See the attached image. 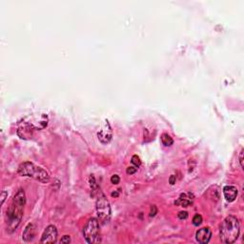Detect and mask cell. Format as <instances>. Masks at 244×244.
Segmentation results:
<instances>
[{"instance_id": "1", "label": "cell", "mask_w": 244, "mask_h": 244, "mask_svg": "<svg viewBox=\"0 0 244 244\" xmlns=\"http://www.w3.org/2000/svg\"><path fill=\"white\" fill-rule=\"evenodd\" d=\"M26 203V196L25 192L23 189H19L16 192L13 198V202L11 206L9 207L7 212L8 217V228L10 232L16 230L18 225L21 222L23 216V210Z\"/></svg>"}, {"instance_id": "2", "label": "cell", "mask_w": 244, "mask_h": 244, "mask_svg": "<svg viewBox=\"0 0 244 244\" xmlns=\"http://www.w3.org/2000/svg\"><path fill=\"white\" fill-rule=\"evenodd\" d=\"M240 225L236 216L229 215L224 219L220 227V239L223 243L232 244L239 237Z\"/></svg>"}, {"instance_id": "3", "label": "cell", "mask_w": 244, "mask_h": 244, "mask_svg": "<svg viewBox=\"0 0 244 244\" xmlns=\"http://www.w3.org/2000/svg\"><path fill=\"white\" fill-rule=\"evenodd\" d=\"M17 173L22 177H29L41 183H48L50 181V176L46 170L42 167L36 166L32 162H24L19 165Z\"/></svg>"}, {"instance_id": "4", "label": "cell", "mask_w": 244, "mask_h": 244, "mask_svg": "<svg viewBox=\"0 0 244 244\" xmlns=\"http://www.w3.org/2000/svg\"><path fill=\"white\" fill-rule=\"evenodd\" d=\"M83 234L86 241L90 244H97L101 242L99 222L97 219L92 217L87 221L83 229Z\"/></svg>"}, {"instance_id": "5", "label": "cell", "mask_w": 244, "mask_h": 244, "mask_svg": "<svg viewBox=\"0 0 244 244\" xmlns=\"http://www.w3.org/2000/svg\"><path fill=\"white\" fill-rule=\"evenodd\" d=\"M97 213L98 219L102 223H108L112 216V209L109 200L105 196V195L99 193L97 198Z\"/></svg>"}, {"instance_id": "6", "label": "cell", "mask_w": 244, "mask_h": 244, "mask_svg": "<svg viewBox=\"0 0 244 244\" xmlns=\"http://www.w3.org/2000/svg\"><path fill=\"white\" fill-rule=\"evenodd\" d=\"M57 229L54 225H49L43 233L40 243H55L57 240Z\"/></svg>"}, {"instance_id": "7", "label": "cell", "mask_w": 244, "mask_h": 244, "mask_svg": "<svg viewBox=\"0 0 244 244\" xmlns=\"http://www.w3.org/2000/svg\"><path fill=\"white\" fill-rule=\"evenodd\" d=\"M97 136H98L99 141L103 144H107L111 141L112 136V128L108 121H105V124H104L101 127V129L98 131Z\"/></svg>"}, {"instance_id": "8", "label": "cell", "mask_w": 244, "mask_h": 244, "mask_svg": "<svg viewBox=\"0 0 244 244\" xmlns=\"http://www.w3.org/2000/svg\"><path fill=\"white\" fill-rule=\"evenodd\" d=\"M211 238H212V231L209 227H203L201 229H199L196 234V241L201 244L208 243L210 241Z\"/></svg>"}, {"instance_id": "9", "label": "cell", "mask_w": 244, "mask_h": 244, "mask_svg": "<svg viewBox=\"0 0 244 244\" xmlns=\"http://www.w3.org/2000/svg\"><path fill=\"white\" fill-rule=\"evenodd\" d=\"M223 195H224V197L227 201L233 202L236 200V198L238 196V189L234 186L227 185L223 188Z\"/></svg>"}, {"instance_id": "10", "label": "cell", "mask_w": 244, "mask_h": 244, "mask_svg": "<svg viewBox=\"0 0 244 244\" xmlns=\"http://www.w3.org/2000/svg\"><path fill=\"white\" fill-rule=\"evenodd\" d=\"M22 236H23V239L25 241H31L34 238V226H33V224L30 223L27 225V227L25 228Z\"/></svg>"}, {"instance_id": "11", "label": "cell", "mask_w": 244, "mask_h": 244, "mask_svg": "<svg viewBox=\"0 0 244 244\" xmlns=\"http://www.w3.org/2000/svg\"><path fill=\"white\" fill-rule=\"evenodd\" d=\"M175 204L178 206H182V207H188L189 205L192 204V200L189 199V197H187L186 194H182L175 201Z\"/></svg>"}, {"instance_id": "12", "label": "cell", "mask_w": 244, "mask_h": 244, "mask_svg": "<svg viewBox=\"0 0 244 244\" xmlns=\"http://www.w3.org/2000/svg\"><path fill=\"white\" fill-rule=\"evenodd\" d=\"M161 142L165 146H171L173 143V140L168 134H163L161 135Z\"/></svg>"}, {"instance_id": "13", "label": "cell", "mask_w": 244, "mask_h": 244, "mask_svg": "<svg viewBox=\"0 0 244 244\" xmlns=\"http://www.w3.org/2000/svg\"><path fill=\"white\" fill-rule=\"evenodd\" d=\"M201 223H202V216L198 214L195 215V216L193 217V224L195 226H199Z\"/></svg>"}, {"instance_id": "14", "label": "cell", "mask_w": 244, "mask_h": 244, "mask_svg": "<svg viewBox=\"0 0 244 244\" xmlns=\"http://www.w3.org/2000/svg\"><path fill=\"white\" fill-rule=\"evenodd\" d=\"M132 163L135 165V167H139L141 165V160L140 158H139V156H137L136 154L133 155V158H132Z\"/></svg>"}, {"instance_id": "15", "label": "cell", "mask_w": 244, "mask_h": 244, "mask_svg": "<svg viewBox=\"0 0 244 244\" xmlns=\"http://www.w3.org/2000/svg\"><path fill=\"white\" fill-rule=\"evenodd\" d=\"M119 181H120V177L117 176V175H114V176H112V177H111V182L112 183V184H118L119 183Z\"/></svg>"}, {"instance_id": "16", "label": "cell", "mask_w": 244, "mask_h": 244, "mask_svg": "<svg viewBox=\"0 0 244 244\" xmlns=\"http://www.w3.org/2000/svg\"><path fill=\"white\" fill-rule=\"evenodd\" d=\"M156 214H158V208L154 205H152L151 207V211H150V216H154Z\"/></svg>"}, {"instance_id": "17", "label": "cell", "mask_w": 244, "mask_h": 244, "mask_svg": "<svg viewBox=\"0 0 244 244\" xmlns=\"http://www.w3.org/2000/svg\"><path fill=\"white\" fill-rule=\"evenodd\" d=\"M136 171H137L136 167H129V168H127L126 173H128V175H134L135 173H136Z\"/></svg>"}, {"instance_id": "18", "label": "cell", "mask_w": 244, "mask_h": 244, "mask_svg": "<svg viewBox=\"0 0 244 244\" xmlns=\"http://www.w3.org/2000/svg\"><path fill=\"white\" fill-rule=\"evenodd\" d=\"M188 217V213L187 212H179L178 213V219H186Z\"/></svg>"}, {"instance_id": "19", "label": "cell", "mask_w": 244, "mask_h": 244, "mask_svg": "<svg viewBox=\"0 0 244 244\" xmlns=\"http://www.w3.org/2000/svg\"><path fill=\"white\" fill-rule=\"evenodd\" d=\"M70 242H71V238H70L69 236H64L60 239V243H70Z\"/></svg>"}, {"instance_id": "20", "label": "cell", "mask_w": 244, "mask_h": 244, "mask_svg": "<svg viewBox=\"0 0 244 244\" xmlns=\"http://www.w3.org/2000/svg\"><path fill=\"white\" fill-rule=\"evenodd\" d=\"M176 180H177V178H176V176L175 175H172L170 177H169V183L171 185H173L176 183Z\"/></svg>"}, {"instance_id": "21", "label": "cell", "mask_w": 244, "mask_h": 244, "mask_svg": "<svg viewBox=\"0 0 244 244\" xmlns=\"http://www.w3.org/2000/svg\"><path fill=\"white\" fill-rule=\"evenodd\" d=\"M8 196V193L6 191H3L2 192V195H1V204H3L4 203V201H5V199H6V196Z\"/></svg>"}, {"instance_id": "22", "label": "cell", "mask_w": 244, "mask_h": 244, "mask_svg": "<svg viewBox=\"0 0 244 244\" xmlns=\"http://www.w3.org/2000/svg\"><path fill=\"white\" fill-rule=\"evenodd\" d=\"M243 150H241V152H240V154H239V161H240V166L241 167H243Z\"/></svg>"}, {"instance_id": "23", "label": "cell", "mask_w": 244, "mask_h": 244, "mask_svg": "<svg viewBox=\"0 0 244 244\" xmlns=\"http://www.w3.org/2000/svg\"><path fill=\"white\" fill-rule=\"evenodd\" d=\"M112 196H118V193L117 192H114V193H112Z\"/></svg>"}]
</instances>
